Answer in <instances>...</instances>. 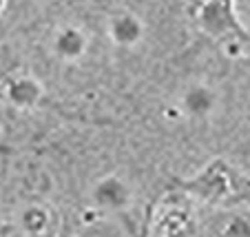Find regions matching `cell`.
Instances as JSON below:
<instances>
[{"mask_svg":"<svg viewBox=\"0 0 250 237\" xmlns=\"http://www.w3.org/2000/svg\"><path fill=\"white\" fill-rule=\"evenodd\" d=\"M177 107L184 118L193 122H206L222 109V91L208 80H190L188 85L182 86Z\"/></svg>","mask_w":250,"mask_h":237,"instance_id":"cell-1","label":"cell"},{"mask_svg":"<svg viewBox=\"0 0 250 237\" xmlns=\"http://www.w3.org/2000/svg\"><path fill=\"white\" fill-rule=\"evenodd\" d=\"M47 49L58 62L76 65L84 60L91 49V36L82 24L78 22H62L49 33Z\"/></svg>","mask_w":250,"mask_h":237,"instance_id":"cell-2","label":"cell"},{"mask_svg":"<svg viewBox=\"0 0 250 237\" xmlns=\"http://www.w3.org/2000/svg\"><path fill=\"white\" fill-rule=\"evenodd\" d=\"M91 204L104 213H124L133 202V189L122 175L106 173L91 184Z\"/></svg>","mask_w":250,"mask_h":237,"instance_id":"cell-3","label":"cell"},{"mask_svg":"<svg viewBox=\"0 0 250 237\" xmlns=\"http://www.w3.org/2000/svg\"><path fill=\"white\" fill-rule=\"evenodd\" d=\"M197 24L206 36L217 40H228L241 31L232 0H204L197 9Z\"/></svg>","mask_w":250,"mask_h":237,"instance_id":"cell-4","label":"cell"},{"mask_svg":"<svg viewBox=\"0 0 250 237\" xmlns=\"http://www.w3.org/2000/svg\"><path fill=\"white\" fill-rule=\"evenodd\" d=\"M106 38L113 47L131 51L146 40V22L137 11L118 9L106 18Z\"/></svg>","mask_w":250,"mask_h":237,"instance_id":"cell-5","label":"cell"},{"mask_svg":"<svg viewBox=\"0 0 250 237\" xmlns=\"http://www.w3.org/2000/svg\"><path fill=\"white\" fill-rule=\"evenodd\" d=\"M44 86L31 73H18L5 82V100L18 111H31L42 102Z\"/></svg>","mask_w":250,"mask_h":237,"instance_id":"cell-6","label":"cell"},{"mask_svg":"<svg viewBox=\"0 0 250 237\" xmlns=\"http://www.w3.org/2000/svg\"><path fill=\"white\" fill-rule=\"evenodd\" d=\"M51 211L42 204H29L20 211V228L29 237H44L51 228Z\"/></svg>","mask_w":250,"mask_h":237,"instance_id":"cell-7","label":"cell"},{"mask_svg":"<svg viewBox=\"0 0 250 237\" xmlns=\"http://www.w3.org/2000/svg\"><path fill=\"white\" fill-rule=\"evenodd\" d=\"M215 231L219 237H250V222L239 215H224L215 224Z\"/></svg>","mask_w":250,"mask_h":237,"instance_id":"cell-8","label":"cell"},{"mask_svg":"<svg viewBox=\"0 0 250 237\" xmlns=\"http://www.w3.org/2000/svg\"><path fill=\"white\" fill-rule=\"evenodd\" d=\"M5 2H7V0H0V11L5 9Z\"/></svg>","mask_w":250,"mask_h":237,"instance_id":"cell-9","label":"cell"}]
</instances>
